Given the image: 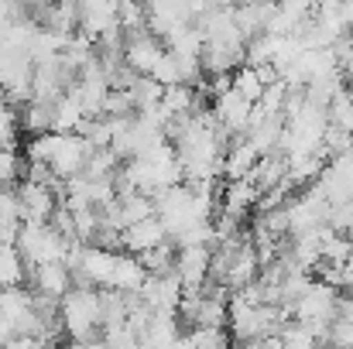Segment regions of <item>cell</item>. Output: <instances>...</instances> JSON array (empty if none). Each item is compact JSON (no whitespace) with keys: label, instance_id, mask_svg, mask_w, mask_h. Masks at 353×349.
Instances as JSON below:
<instances>
[{"label":"cell","instance_id":"1","mask_svg":"<svg viewBox=\"0 0 353 349\" xmlns=\"http://www.w3.org/2000/svg\"><path fill=\"white\" fill-rule=\"evenodd\" d=\"M59 315H62L65 343H103L97 288H72L59 302Z\"/></svg>","mask_w":353,"mask_h":349},{"label":"cell","instance_id":"2","mask_svg":"<svg viewBox=\"0 0 353 349\" xmlns=\"http://www.w3.org/2000/svg\"><path fill=\"white\" fill-rule=\"evenodd\" d=\"M14 246H17V253H21L28 271H34L41 264H65V253H69V243L48 223L45 226H21Z\"/></svg>","mask_w":353,"mask_h":349},{"label":"cell","instance_id":"3","mask_svg":"<svg viewBox=\"0 0 353 349\" xmlns=\"http://www.w3.org/2000/svg\"><path fill=\"white\" fill-rule=\"evenodd\" d=\"M165 55H168L165 41L154 38L148 28H144V31H134V34H123V62H127L137 76H151Z\"/></svg>","mask_w":353,"mask_h":349},{"label":"cell","instance_id":"4","mask_svg":"<svg viewBox=\"0 0 353 349\" xmlns=\"http://www.w3.org/2000/svg\"><path fill=\"white\" fill-rule=\"evenodd\" d=\"M24 291L41 295V298H52V302H62L72 291V274H69L65 264H41V267L28 271Z\"/></svg>","mask_w":353,"mask_h":349},{"label":"cell","instance_id":"5","mask_svg":"<svg viewBox=\"0 0 353 349\" xmlns=\"http://www.w3.org/2000/svg\"><path fill=\"white\" fill-rule=\"evenodd\" d=\"M165 240H168V233L161 226V220L151 216V220H144V223H137V226H127V230L120 233V250H123L127 257H141V253L161 246Z\"/></svg>","mask_w":353,"mask_h":349},{"label":"cell","instance_id":"6","mask_svg":"<svg viewBox=\"0 0 353 349\" xmlns=\"http://www.w3.org/2000/svg\"><path fill=\"white\" fill-rule=\"evenodd\" d=\"M28 284V267L17 246H0V291H14Z\"/></svg>","mask_w":353,"mask_h":349},{"label":"cell","instance_id":"7","mask_svg":"<svg viewBox=\"0 0 353 349\" xmlns=\"http://www.w3.org/2000/svg\"><path fill=\"white\" fill-rule=\"evenodd\" d=\"M24 175V158L21 151H3L0 147V189H14Z\"/></svg>","mask_w":353,"mask_h":349},{"label":"cell","instance_id":"8","mask_svg":"<svg viewBox=\"0 0 353 349\" xmlns=\"http://www.w3.org/2000/svg\"><path fill=\"white\" fill-rule=\"evenodd\" d=\"M103 116H107V120H130V116H137L134 114V100H130V93L110 89L107 100H103Z\"/></svg>","mask_w":353,"mask_h":349},{"label":"cell","instance_id":"9","mask_svg":"<svg viewBox=\"0 0 353 349\" xmlns=\"http://www.w3.org/2000/svg\"><path fill=\"white\" fill-rule=\"evenodd\" d=\"M38 349H62V346H59V343H41Z\"/></svg>","mask_w":353,"mask_h":349},{"label":"cell","instance_id":"10","mask_svg":"<svg viewBox=\"0 0 353 349\" xmlns=\"http://www.w3.org/2000/svg\"><path fill=\"white\" fill-rule=\"evenodd\" d=\"M347 267H353V236H350V260H347Z\"/></svg>","mask_w":353,"mask_h":349}]
</instances>
